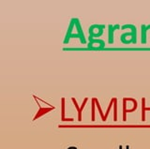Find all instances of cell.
Instances as JSON below:
<instances>
[{"instance_id":"1","label":"cell","mask_w":150,"mask_h":149,"mask_svg":"<svg viewBox=\"0 0 150 149\" xmlns=\"http://www.w3.org/2000/svg\"><path fill=\"white\" fill-rule=\"evenodd\" d=\"M117 28H119V25H116L115 26H112V25H109V43L110 44H112L114 43V31L116 30Z\"/></svg>"},{"instance_id":"2","label":"cell","mask_w":150,"mask_h":149,"mask_svg":"<svg viewBox=\"0 0 150 149\" xmlns=\"http://www.w3.org/2000/svg\"><path fill=\"white\" fill-rule=\"evenodd\" d=\"M70 38H79L82 43H86V39H84V37L79 35V34H71V35H69L68 37H66V39L64 40V43H68Z\"/></svg>"},{"instance_id":"3","label":"cell","mask_w":150,"mask_h":149,"mask_svg":"<svg viewBox=\"0 0 150 149\" xmlns=\"http://www.w3.org/2000/svg\"><path fill=\"white\" fill-rule=\"evenodd\" d=\"M95 103H96V105H97V107H98V111H100V114L101 117H102V120H103V121H105V117H104V116H103V114H102V112H101V109H100V104H98V101L97 99H95Z\"/></svg>"},{"instance_id":"4","label":"cell","mask_w":150,"mask_h":149,"mask_svg":"<svg viewBox=\"0 0 150 149\" xmlns=\"http://www.w3.org/2000/svg\"><path fill=\"white\" fill-rule=\"evenodd\" d=\"M92 120H95V99H93L92 100Z\"/></svg>"},{"instance_id":"5","label":"cell","mask_w":150,"mask_h":149,"mask_svg":"<svg viewBox=\"0 0 150 149\" xmlns=\"http://www.w3.org/2000/svg\"><path fill=\"white\" fill-rule=\"evenodd\" d=\"M64 112H65V99H62V116L64 117Z\"/></svg>"},{"instance_id":"6","label":"cell","mask_w":150,"mask_h":149,"mask_svg":"<svg viewBox=\"0 0 150 149\" xmlns=\"http://www.w3.org/2000/svg\"><path fill=\"white\" fill-rule=\"evenodd\" d=\"M144 101H145V99L143 97V111H144ZM143 120H144V112L143 113Z\"/></svg>"},{"instance_id":"7","label":"cell","mask_w":150,"mask_h":149,"mask_svg":"<svg viewBox=\"0 0 150 149\" xmlns=\"http://www.w3.org/2000/svg\"><path fill=\"white\" fill-rule=\"evenodd\" d=\"M115 120H116V99H115Z\"/></svg>"},{"instance_id":"8","label":"cell","mask_w":150,"mask_h":149,"mask_svg":"<svg viewBox=\"0 0 150 149\" xmlns=\"http://www.w3.org/2000/svg\"><path fill=\"white\" fill-rule=\"evenodd\" d=\"M126 149H129V145H127V147H126Z\"/></svg>"},{"instance_id":"9","label":"cell","mask_w":150,"mask_h":149,"mask_svg":"<svg viewBox=\"0 0 150 149\" xmlns=\"http://www.w3.org/2000/svg\"><path fill=\"white\" fill-rule=\"evenodd\" d=\"M119 149H122V145H120V146H119Z\"/></svg>"}]
</instances>
